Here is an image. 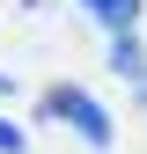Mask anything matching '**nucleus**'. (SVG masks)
Segmentation results:
<instances>
[{
	"instance_id": "obj_1",
	"label": "nucleus",
	"mask_w": 147,
	"mask_h": 154,
	"mask_svg": "<svg viewBox=\"0 0 147 154\" xmlns=\"http://www.w3.org/2000/svg\"><path fill=\"white\" fill-rule=\"evenodd\" d=\"M44 118H59V125H74L88 147H110V110L96 103L88 88H74V81H59V88H44Z\"/></svg>"
},
{
	"instance_id": "obj_2",
	"label": "nucleus",
	"mask_w": 147,
	"mask_h": 154,
	"mask_svg": "<svg viewBox=\"0 0 147 154\" xmlns=\"http://www.w3.org/2000/svg\"><path fill=\"white\" fill-rule=\"evenodd\" d=\"M110 66H118L125 81H140V88H147V51H140V37H133V29L110 37Z\"/></svg>"
},
{
	"instance_id": "obj_3",
	"label": "nucleus",
	"mask_w": 147,
	"mask_h": 154,
	"mask_svg": "<svg viewBox=\"0 0 147 154\" xmlns=\"http://www.w3.org/2000/svg\"><path fill=\"white\" fill-rule=\"evenodd\" d=\"M88 15H96V22H110V37H118V29L140 22V0H88Z\"/></svg>"
},
{
	"instance_id": "obj_4",
	"label": "nucleus",
	"mask_w": 147,
	"mask_h": 154,
	"mask_svg": "<svg viewBox=\"0 0 147 154\" xmlns=\"http://www.w3.org/2000/svg\"><path fill=\"white\" fill-rule=\"evenodd\" d=\"M0 154H22V132H15L8 118H0Z\"/></svg>"
}]
</instances>
